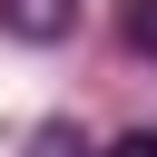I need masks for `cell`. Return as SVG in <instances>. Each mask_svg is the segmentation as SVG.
I'll return each instance as SVG.
<instances>
[{"label": "cell", "instance_id": "6da1fadb", "mask_svg": "<svg viewBox=\"0 0 157 157\" xmlns=\"http://www.w3.org/2000/svg\"><path fill=\"white\" fill-rule=\"evenodd\" d=\"M0 29L29 39V49H59V39L78 29V0H0Z\"/></svg>", "mask_w": 157, "mask_h": 157}, {"label": "cell", "instance_id": "7a4b0ae2", "mask_svg": "<svg viewBox=\"0 0 157 157\" xmlns=\"http://www.w3.org/2000/svg\"><path fill=\"white\" fill-rule=\"evenodd\" d=\"M20 157H98V147H88L69 118H49V128H29V147H20Z\"/></svg>", "mask_w": 157, "mask_h": 157}, {"label": "cell", "instance_id": "3957f363", "mask_svg": "<svg viewBox=\"0 0 157 157\" xmlns=\"http://www.w3.org/2000/svg\"><path fill=\"white\" fill-rule=\"evenodd\" d=\"M118 39H128L137 59H157V0H128V10H118Z\"/></svg>", "mask_w": 157, "mask_h": 157}, {"label": "cell", "instance_id": "277c9868", "mask_svg": "<svg viewBox=\"0 0 157 157\" xmlns=\"http://www.w3.org/2000/svg\"><path fill=\"white\" fill-rule=\"evenodd\" d=\"M98 157H157V128H128L118 147H98Z\"/></svg>", "mask_w": 157, "mask_h": 157}]
</instances>
